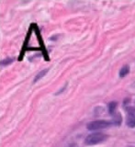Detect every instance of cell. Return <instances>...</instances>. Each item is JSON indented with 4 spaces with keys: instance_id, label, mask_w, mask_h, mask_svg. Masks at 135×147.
<instances>
[{
    "instance_id": "1",
    "label": "cell",
    "mask_w": 135,
    "mask_h": 147,
    "mask_svg": "<svg viewBox=\"0 0 135 147\" xmlns=\"http://www.w3.org/2000/svg\"><path fill=\"white\" fill-rule=\"evenodd\" d=\"M107 136L106 134L102 132H94L91 133V134L87 135L85 139V144L86 145H95V144H99L100 142H104L107 140Z\"/></svg>"
},
{
    "instance_id": "2",
    "label": "cell",
    "mask_w": 135,
    "mask_h": 147,
    "mask_svg": "<svg viewBox=\"0 0 135 147\" xmlns=\"http://www.w3.org/2000/svg\"><path fill=\"white\" fill-rule=\"evenodd\" d=\"M111 125H112L111 121H104V119H97V121H90L89 123H87L86 128L89 131H97L102 130V129H107Z\"/></svg>"
},
{
    "instance_id": "3",
    "label": "cell",
    "mask_w": 135,
    "mask_h": 147,
    "mask_svg": "<svg viewBox=\"0 0 135 147\" xmlns=\"http://www.w3.org/2000/svg\"><path fill=\"white\" fill-rule=\"evenodd\" d=\"M122 122V116L119 112H116L115 114L112 115V121H111L112 125L119 126Z\"/></svg>"
},
{
    "instance_id": "4",
    "label": "cell",
    "mask_w": 135,
    "mask_h": 147,
    "mask_svg": "<svg viewBox=\"0 0 135 147\" xmlns=\"http://www.w3.org/2000/svg\"><path fill=\"white\" fill-rule=\"evenodd\" d=\"M126 125L129 128H135V114L128 113L126 118Z\"/></svg>"
},
{
    "instance_id": "5",
    "label": "cell",
    "mask_w": 135,
    "mask_h": 147,
    "mask_svg": "<svg viewBox=\"0 0 135 147\" xmlns=\"http://www.w3.org/2000/svg\"><path fill=\"white\" fill-rule=\"evenodd\" d=\"M129 73H130V66L128 64H126V65H123L122 68H120L119 75L120 77H125L126 76L129 75Z\"/></svg>"
},
{
    "instance_id": "6",
    "label": "cell",
    "mask_w": 135,
    "mask_h": 147,
    "mask_svg": "<svg viewBox=\"0 0 135 147\" xmlns=\"http://www.w3.org/2000/svg\"><path fill=\"white\" fill-rule=\"evenodd\" d=\"M117 107H118V103L116 102V101H111V102H109V105H108L109 114H111V115L115 114L116 113L115 111H116V109H117Z\"/></svg>"
},
{
    "instance_id": "7",
    "label": "cell",
    "mask_w": 135,
    "mask_h": 147,
    "mask_svg": "<svg viewBox=\"0 0 135 147\" xmlns=\"http://www.w3.org/2000/svg\"><path fill=\"white\" fill-rule=\"evenodd\" d=\"M48 71H49V69H45V70H43V71H41L38 75H37L36 76H35V78H34V83H36L37 81H39L40 79H41L43 76H46V74L48 73Z\"/></svg>"
},
{
    "instance_id": "8",
    "label": "cell",
    "mask_w": 135,
    "mask_h": 147,
    "mask_svg": "<svg viewBox=\"0 0 135 147\" xmlns=\"http://www.w3.org/2000/svg\"><path fill=\"white\" fill-rule=\"evenodd\" d=\"M126 110L128 113H132V114H135V108L133 107H127L126 108Z\"/></svg>"
},
{
    "instance_id": "9",
    "label": "cell",
    "mask_w": 135,
    "mask_h": 147,
    "mask_svg": "<svg viewBox=\"0 0 135 147\" xmlns=\"http://www.w3.org/2000/svg\"><path fill=\"white\" fill-rule=\"evenodd\" d=\"M7 60H8V59H4V60H3L2 63H2V65H7V63H10L13 62V60H12V59H10L9 61H7Z\"/></svg>"
},
{
    "instance_id": "10",
    "label": "cell",
    "mask_w": 135,
    "mask_h": 147,
    "mask_svg": "<svg viewBox=\"0 0 135 147\" xmlns=\"http://www.w3.org/2000/svg\"><path fill=\"white\" fill-rule=\"evenodd\" d=\"M128 147H134V146H128Z\"/></svg>"
}]
</instances>
